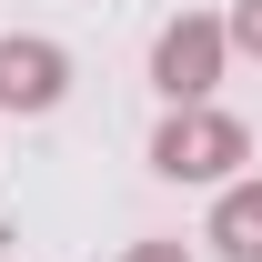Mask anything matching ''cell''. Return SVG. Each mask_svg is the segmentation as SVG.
Masks as SVG:
<instances>
[{
	"label": "cell",
	"instance_id": "7a4b0ae2",
	"mask_svg": "<svg viewBox=\"0 0 262 262\" xmlns=\"http://www.w3.org/2000/svg\"><path fill=\"white\" fill-rule=\"evenodd\" d=\"M212 61H222V31H212V20H171L162 51H151V71H162L171 101H202V91H212Z\"/></svg>",
	"mask_w": 262,
	"mask_h": 262
},
{
	"label": "cell",
	"instance_id": "6da1fadb",
	"mask_svg": "<svg viewBox=\"0 0 262 262\" xmlns=\"http://www.w3.org/2000/svg\"><path fill=\"white\" fill-rule=\"evenodd\" d=\"M151 162H162L171 182H222V171L242 162V121H222V111H171L162 141H151Z\"/></svg>",
	"mask_w": 262,
	"mask_h": 262
},
{
	"label": "cell",
	"instance_id": "3957f363",
	"mask_svg": "<svg viewBox=\"0 0 262 262\" xmlns=\"http://www.w3.org/2000/svg\"><path fill=\"white\" fill-rule=\"evenodd\" d=\"M0 101L10 111H51L61 101V51L51 40H0Z\"/></svg>",
	"mask_w": 262,
	"mask_h": 262
},
{
	"label": "cell",
	"instance_id": "5b68a950",
	"mask_svg": "<svg viewBox=\"0 0 262 262\" xmlns=\"http://www.w3.org/2000/svg\"><path fill=\"white\" fill-rule=\"evenodd\" d=\"M232 40H242V51H262V0H242V20H232Z\"/></svg>",
	"mask_w": 262,
	"mask_h": 262
},
{
	"label": "cell",
	"instance_id": "277c9868",
	"mask_svg": "<svg viewBox=\"0 0 262 262\" xmlns=\"http://www.w3.org/2000/svg\"><path fill=\"white\" fill-rule=\"evenodd\" d=\"M212 242H222L232 262H262V192H232L222 222H212Z\"/></svg>",
	"mask_w": 262,
	"mask_h": 262
}]
</instances>
